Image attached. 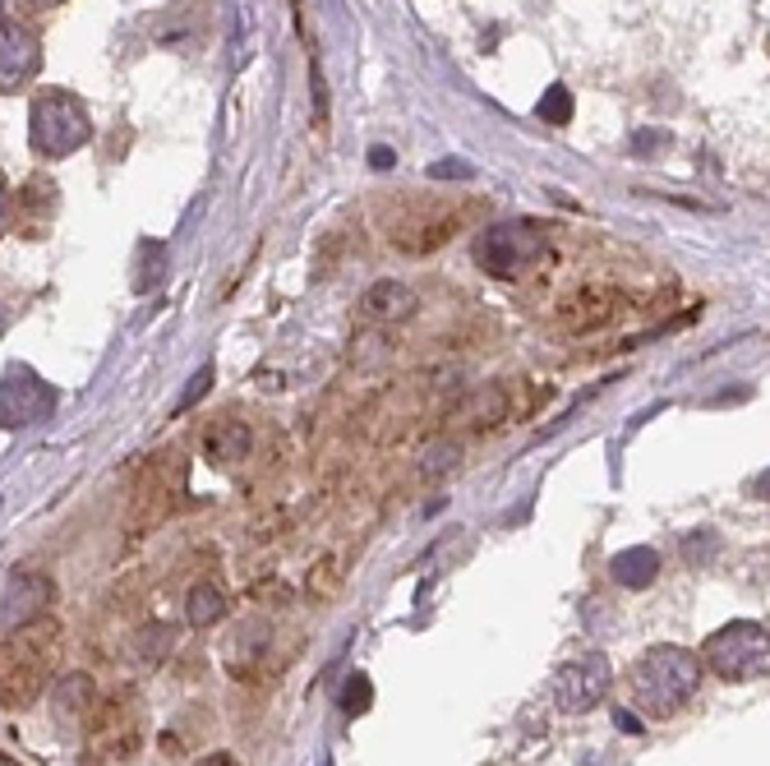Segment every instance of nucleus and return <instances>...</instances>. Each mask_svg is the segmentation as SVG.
<instances>
[{
    "label": "nucleus",
    "instance_id": "nucleus-1",
    "mask_svg": "<svg viewBox=\"0 0 770 766\" xmlns=\"http://www.w3.org/2000/svg\"><path fill=\"white\" fill-rule=\"evenodd\" d=\"M60 641H66V633L47 614L28 618V624L0 637V707L24 711L47 693V683L60 665Z\"/></svg>",
    "mask_w": 770,
    "mask_h": 766
},
{
    "label": "nucleus",
    "instance_id": "nucleus-2",
    "mask_svg": "<svg viewBox=\"0 0 770 766\" xmlns=\"http://www.w3.org/2000/svg\"><path fill=\"white\" fill-rule=\"evenodd\" d=\"M632 697L647 716H678L692 702V693L701 688V656L688 647H651L637 656V665L628 674Z\"/></svg>",
    "mask_w": 770,
    "mask_h": 766
},
{
    "label": "nucleus",
    "instance_id": "nucleus-3",
    "mask_svg": "<svg viewBox=\"0 0 770 766\" xmlns=\"http://www.w3.org/2000/svg\"><path fill=\"white\" fill-rule=\"evenodd\" d=\"M143 730H149V716H143V702L134 688L93 697L88 716H83V739H88V753L97 757V766L130 762L143 743Z\"/></svg>",
    "mask_w": 770,
    "mask_h": 766
},
{
    "label": "nucleus",
    "instance_id": "nucleus-4",
    "mask_svg": "<svg viewBox=\"0 0 770 766\" xmlns=\"http://www.w3.org/2000/svg\"><path fill=\"white\" fill-rule=\"evenodd\" d=\"M471 250H475V263H481L489 278L517 282V278L535 273V268L549 259V236L540 232L535 222L512 217V222H494V226H485V232L475 236Z\"/></svg>",
    "mask_w": 770,
    "mask_h": 766
},
{
    "label": "nucleus",
    "instance_id": "nucleus-5",
    "mask_svg": "<svg viewBox=\"0 0 770 766\" xmlns=\"http://www.w3.org/2000/svg\"><path fill=\"white\" fill-rule=\"evenodd\" d=\"M28 139H33L37 157H51V162L79 153L93 139L88 107L74 93H42L28 116Z\"/></svg>",
    "mask_w": 770,
    "mask_h": 766
},
{
    "label": "nucleus",
    "instance_id": "nucleus-6",
    "mask_svg": "<svg viewBox=\"0 0 770 766\" xmlns=\"http://www.w3.org/2000/svg\"><path fill=\"white\" fill-rule=\"evenodd\" d=\"M706 665L730 683H753L770 670V633L757 618H734L706 641Z\"/></svg>",
    "mask_w": 770,
    "mask_h": 766
},
{
    "label": "nucleus",
    "instance_id": "nucleus-7",
    "mask_svg": "<svg viewBox=\"0 0 770 766\" xmlns=\"http://www.w3.org/2000/svg\"><path fill=\"white\" fill-rule=\"evenodd\" d=\"M56 406V388L42 384L33 369L14 365L5 379H0V429H19V425H37L47 421Z\"/></svg>",
    "mask_w": 770,
    "mask_h": 766
},
{
    "label": "nucleus",
    "instance_id": "nucleus-8",
    "mask_svg": "<svg viewBox=\"0 0 770 766\" xmlns=\"http://www.w3.org/2000/svg\"><path fill=\"white\" fill-rule=\"evenodd\" d=\"M609 660L605 656H581L572 660V665H564L554 674V702H558V711H568V716H581V711H591L600 697L609 693Z\"/></svg>",
    "mask_w": 770,
    "mask_h": 766
},
{
    "label": "nucleus",
    "instance_id": "nucleus-9",
    "mask_svg": "<svg viewBox=\"0 0 770 766\" xmlns=\"http://www.w3.org/2000/svg\"><path fill=\"white\" fill-rule=\"evenodd\" d=\"M37 70H42L37 33L14 24V19H0V93H19L24 84H33Z\"/></svg>",
    "mask_w": 770,
    "mask_h": 766
},
{
    "label": "nucleus",
    "instance_id": "nucleus-10",
    "mask_svg": "<svg viewBox=\"0 0 770 766\" xmlns=\"http://www.w3.org/2000/svg\"><path fill=\"white\" fill-rule=\"evenodd\" d=\"M51 596H56L51 577H42V573H14L5 600H0V605H5L0 614H5L10 628H19V624H28V618H42V610L51 605Z\"/></svg>",
    "mask_w": 770,
    "mask_h": 766
},
{
    "label": "nucleus",
    "instance_id": "nucleus-11",
    "mask_svg": "<svg viewBox=\"0 0 770 766\" xmlns=\"http://www.w3.org/2000/svg\"><path fill=\"white\" fill-rule=\"evenodd\" d=\"M415 309H420V296H415L406 282H392V278L374 282L369 292L360 296V315L369 323H406Z\"/></svg>",
    "mask_w": 770,
    "mask_h": 766
},
{
    "label": "nucleus",
    "instance_id": "nucleus-12",
    "mask_svg": "<svg viewBox=\"0 0 770 766\" xmlns=\"http://www.w3.org/2000/svg\"><path fill=\"white\" fill-rule=\"evenodd\" d=\"M249 448H254V434H249V425H245L240 416H222V421L208 425V434H203V452H208V458H213L217 467L245 462Z\"/></svg>",
    "mask_w": 770,
    "mask_h": 766
},
{
    "label": "nucleus",
    "instance_id": "nucleus-13",
    "mask_svg": "<svg viewBox=\"0 0 770 766\" xmlns=\"http://www.w3.org/2000/svg\"><path fill=\"white\" fill-rule=\"evenodd\" d=\"M609 573H614V582H618V587H632V591H641V587H651L655 577H660V554H655L651 545L618 550V554L609 558Z\"/></svg>",
    "mask_w": 770,
    "mask_h": 766
},
{
    "label": "nucleus",
    "instance_id": "nucleus-14",
    "mask_svg": "<svg viewBox=\"0 0 770 766\" xmlns=\"http://www.w3.org/2000/svg\"><path fill=\"white\" fill-rule=\"evenodd\" d=\"M93 697H97V688L88 674H66L56 683V724H83Z\"/></svg>",
    "mask_w": 770,
    "mask_h": 766
},
{
    "label": "nucleus",
    "instance_id": "nucleus-15",
    "mask_svg": "<svg viewBox=\"0 0 770 766\" xmlns=\"http://www.w3.org/2000/svg\"><path fill=\"white\" fill-rule=\"evenodd\" d=\"M618 296L605 292V286H591V292H581L572 305H568V328H577V333H587V328H600V323H609L618 315Z\"/></svg>",
    "mask_w": 770,
    "mask_h": 766
},
{
    "label": "nucleus",
    "instance_id": "nucleus-16",
    "mask_svg": "<svg viewBox=\"0 0 770 766\" xmlns=\"http://www.w3.org/2000/svg\"><path fill=\"white\" fill-rule=\"evenodd\" d=\"M171 651H176V628L171 624H143L134 633V641H130V656L139 660L143 670H157Z\"/></svg>",
    "mask_w": 770,
    "mask_h": 766
},
{
    "label": "nucleus",
    "instance_id": "nucleus-17",
    "mask_svg": "<svg viewBox=\"0 0 770 766\" xmlns=\"http://www.w3.org/2000/svg\"><path fill=\"white\" fill-rule=\"evenodd\" d=\"M185 618L194 628H213L226 618V591L217 582H194L190 596H185Z\"/></svg>",
    "mask_w": 770,
    "mask_h": 766
},
{
    "label": "nucleus",
    "instance_id": "nucleus-18",
    "mask_svg": "<svg viewBox=\"0 0 770 766\" xmlns=\"http://www.w3.org/2000/svg\"><path fill=\"white\" fill-rule=\"evenodd\" d=\"M504 411H508V402H504V388L489 384V388L475 392V398H471L462 411H457V416L471 421L475 429H485V425H498V421H504Z\"/></svg>",
    "mask_w": 770,
    "mask_h": 766
},
{
    "label": "nucleus",
    "instance_id": "nucleus-19",
    "mask_svg": "<svg viewBox=\"0 0 770 766\" xmlns=\"http://www.w3.org/2000/svg\"><path fill=\"white\" fill-rule=\"evenodd\" d=\"M134 292H153V286L162 282L166 273V245L162 240H143L139 245V268H134Z\"/></svg>",
    "mask_w": 770,
    "mask_h": 766
},
{
    "label": "nucleus",
    "instance_id": "nucleus-20",
    "mask_svg": "<svg viewBox=\"0 0 770 766\" xmlns=\"http://www.w3.org/2000/svg\"><path fill=\"white\" fill-rule=\"evenodd\" d=\"M540 120H545V126H568L572 120V93L564 89V84H554L545 97H540Z\"/></svg>",
    "mask_w": 770,
    "mask_h": 766
},
{
    "label": "nucleus",
    "instance_id": "nucleus-21",
    "mask_svg": "<svg viewBox=\"0 0 770 766\" xmlns=\"http://www.w3.org/2000/svg\"><path fill=\"white\" fill-rule=\"evenodd\" d=\"M374 702V688H369V679L365 674H351L346 679V688H342V707L351 711V716H360L365 707Z\"/></svg>",
    "mask_w": 770,
    "mask_h": 766
},
{
    "label": "nucleus",
    "instance_id": "nucleus-22",
    "mask_svg": "<svg viewBox=\"0 0 770 766\" xmlns=\"http://www.w3.org/2000/svg\"><path fill=\"white\" fill-rule=\"evenodd\" d=\"M337 582H342V568H337V558H328L323 577H319V573L309 577V591H315V596H332V591H337Z\"/></svg>",
    "mask_w": 770,
    "mask_h": 766
},
{
    "label": "nucleus",
    "instance_id": "nucleus-23",
    "mask_svg": "<svg viewBox=\"0 0 770 766\" xmlns=\"http://www.w3.org/2000/svg\"><path fill=\"white\" fill-rule=\"evenodd\" d=\"M434 180H471V167L466 162H457V157H443V162H434L429 167Z\"/></svg>",
    "mask_w": 770,
    "mask_h": 766
},
{
    "label": "nucleus",
    "instance_id": "nucleus-24",
    "mask_svg": "<svg viewBox=\"0 0 770 766\" xmlns=\"http://www.w3.org/2000/svg\"><path fill=\"white\" fill-rule=\"evenodd\" d=\"M664 143H670L664 130H641V134H632V153H660Z\"/></svg>",
    "mask_w": 770,
    "mask_h": 766
},
{
    "label": "nucleus",
    "instance_id": "nucleus-25",
    "mask_svg": "<svg viewBox=\"0 0 770 766\" xmlns=\"http://www.w3.org/2000/svg\"><path fill=\"white\" fill-rule=\"evenodd\" d=\"M711 550H715V535H711V531H701L692 545L683 541V554H688V558H697V564H706V554H711Z\"/></svg>",
    "mask_w": 770,
    "mask_h": 766
},
{
    "label": "nucleus",
    "instance_id": "nucleus-26",
    "mask_svg": "<svg viewBox=\"0 0 770 766\" xmlns=\"http://www.w3.org/2000/svg\"><path fill=\"white\" fill-rule=\"evenodd\" d=\"M208 384H213V365H208V369H199V375L190 379V388H185V398H180V406H190V402L199 398V392H203Z\"/></svg>",
    "mask_w": 770,
    "mask_h": 766
},
{
    "label": "nucleus",
    "instance_id": "nucleus-27",
    "mask_svg": "<svg viewBox=\"0 0 770 766\" xmlns=\"http://www.w3.org/2000/svg\"><path fill=\"white\" fill-rule=\"evenodd\" d=\"M392 162H398V153L392 149H369V167H379V172H388Z\"/></svg>",
    "mask_w": 770,
    "mask_h": 766
},
{
    "label": "nucleus",
    "instance_id": "nucleus-28",
    "mask_svg": "<svg viewBox=\"0 0 770 766\" xmlns=\"http://www.w3.org/2000/svg\"><path fill=\"white\" fill-rule=\"evenodd\" d=\"M199 766H236V757H232V753H208Z\"/></svg>",
    "mask_w": 770,
    "mask_h": 766
},
{
    "label": "nucleus",
    "instance_id": "nucleus-29",
    "mask_svg": "<svg viewBox=\"0 0 770 766\" xmlns=\"http://www.w3.org/2000/svg\"><path fill=\"white\" fill-rule=\"evenodd\" d=\"M5 222H10V199H5V190H0V236H5Z\"/></svg>",
    "mask_w": 770,
    "mask_h": 766
},
{
    "label": "nucleus",
    "instance_id": "nucleus-30",
    "mask_svg": "<svg viewBox=\"0 0 770 766\" xmlns=\"http://www.w3.org/2000/svg\"><path fill=\"white\" fill-rule=\"evenodd\" d=\"M37 5H60V0H37Z\"/></svg>",
    "mask_w": 770,
    "mask_h": 766
}]
</instances>
